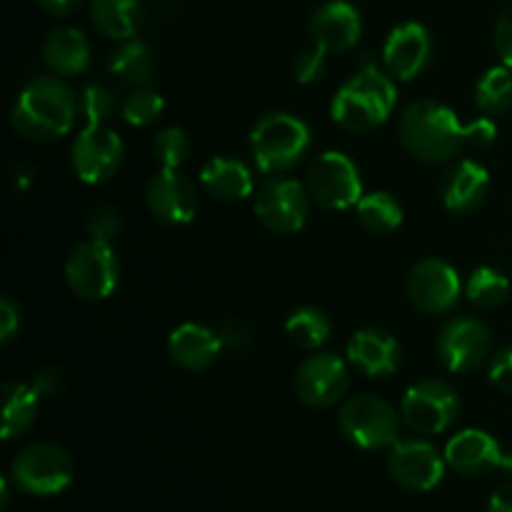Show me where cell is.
<instances>
[{
	"instance_id": "obj_1",
	"label": "cell",
	"mask_w": 512,
	"mask_h": 512,
	"mask_svg": "<svg viewBox=\"0 0 512 512\" xmlns=\"http://www.w3.org/2000/svg\"><path fill=\"white\" fill-rule=\"evenodd\" d=\"M400 143L420 163H448L465 148H488L495 140L490 118L460 123L453 110L435 100H418L400 115Z\"/></svg>"
},
{
	"instance_id": "obj_2",
	"label": "cell",
	"mask_w": 512,
	"mask_h": 512,
	"mask_svg": "<svg viewBox=\"0 0 512 512\" xmlns=\"http://www.w3.org/2000/svg\"><path fill=\"white\" fill-rule=\"evenodd\" d=\"M78 95L60 78L43 75L25 85L10 110V125L28 143H53L73 130Z\"/></svg>"
},
{
	"instance_id": "obj_3",
	"label": "cell",
	"mask_w": 512,
	"mask_h": 512,
	"mask_svg": "<svg viewBox=\"0 0 512 512\" xmlns=\"http://www.w3.org/2000/svg\"><path fill=\"white\" fill-rule=\"evenodd\" d=\"M395 103L398 90L390 75L368 60L348 83L340 85L330 115L348 133H370L393 115Z\"/></svg>"
},
{
	"instance_id": "obj_4",
	"label": "cell",
	"mask_w": 512,
	"mask_h": 512,
	"mask_svg": "<svg viewBox=\"0 0 512 512\" xmlns=\"http://www.w3.org/2000/svg\"><path fill=\"white\" fill-rule=\"evenodd\" d=\"M313 145L310 128L290 113H268L250 133V153L255 168L265 175H278L295 168Z\"/></svg>"
},
{
	"instance_id": "obj_5",
	"label": "cell",
	"mask_w": 512,
	"mask_h": 512,
	"mask_svg": "<svg viewBox=\"0 0 512 512\" xmlns=\"http://www.w3.org/2000/svg\"><path fill=\"white\" fill-rule=\"evenodd\" d=\"M400 415L378 395H353L340 405L338 428L360 450L393 448L400 440Z\"/></svg>"
},
{
	"instance_id": "obj_6",
	"label": "cell",
	"mask_w": 512,
	"mask_h": 512,
	"mask_svg": "<svg viewBox=\"0 0 512 512\" xmlns=\"http://www.w3.org/2000/svg\"><path fill=\"white\" fill-rule=\"evenodd\" d=\"M73 478V458L55 443L25 445L10 465V480L15 488L35 498L63 493Z\"/></svg>"
},
{
	"instance_id": "obj_7",
	"label": "cell",
	"mask_w": 512,
	"mask_h": 512,
	"mask_svg": "<svg viewBox=\"0 0 512 512\" xmlns=\"http://www.w3.org/2000/svg\"><path fill=\"white\" fill-rule=\"evenodd\" d=\"M63 273L70 293L80 300H105L118 288L120 265L113 245L90 238L70 250Z\"/></svg>"
},
{
	"instance_id": "obj_8",
	"label": "cell",
	"mask_w": 512,
	"mask_h": 512,
	"mask_svg": "<svg viewBox=\"0 0 512 512\" xmlns=\"http://www.w3.org/2000/svg\"><path fill=\"white\" fill-rule=\"evenodd\" d=\"M305 188L313 203L325 210L355 208L363 198V178H360L358 165L338 150L320 153L310 163Z\"/></svg>"
},
{
	"instance_id": "obj_9",
	"label": "cell",
	"mask_w": 512,
	"mask_h": 512,
	"mask_svg": "<svg viewBox=\"0 0 512 512\" xmlns=\"http://www.w3.org/2000/svg\"><path fill=\"white\" fill-rule=\"evenodd\" d=\"M460 398L443 380H420L410 385L400 403V418L415 435H440L458 420Z\"/></svg>"
},
{
	"instance_id": "obj_10",
	"label": "cell",
	"mask_w": 512,
	"mask_h": 512,
	"mask_svg": "<svg viewBox=\"0 0 512 512\" xmlns=\"http://www.w3.org/2000/svg\"><path fill=\"white\" fill-rule=\"evenodd\" d=\"M310 200L313 198L300 180L270 178L253 193V210L270 233L290 235L308 223Z\"/></svg>"
},
{
	"instance_id": "obj_11",
	"label": "cell",
	"mask_w": 512,
	"mask_h": 512,
	"mask_svg": "<svg viewBox=\"0 0 512 512\" xmlns=\"http://www.w3.org/2000/svg\"><path fill=\"white\" fill-rule=\"evenodd\" d=\"M408 298L425 315H450L460 305L463 283L458 270L440 258H425L410 268Z\"/></svg>"
},
{
	"instance_id": "obj_12",
	"label": "cell",
	"mask_w": 512,
	"mask_h": 512,
	"mask_svg": "<svg viewBox=\"0 0 512 512\" xmlns=\"http://www.w3.org/2000/svg\"><path fill=\"white\" fill-rule=\"evenodd\" d=\"M493 335L480 318L455 315L438 335V358L450 373H475L490 358Z\"/></svg>"
},
{
	"instance_id": "obj_13",
	"label": "cell",
	"mask_w": 512,
	"mask_h": 512,
	"mask_svg": "<svg viewBox=\"0 0 512 512\" xmlns=\"http://www.w3.org/2000/svg\"><path fill=\"white\" fill-rule=\"evenodd\" d=\"M123 140L105 125H85L70 145V165L78 180L100 185L123 165Z\"/></svg>"
},
{
	"instance_id": "obj_14",
	"label": "cell",
	"mask_w": 512,
	"mask_h": 512,
	"mask_svg": "<svg viewBox=\"0 0 512 512\" xmlns=\"http://www.w3.org/2000/svg\"><path fill=\"white\" fill-rule=\"evenodd\" d=\"M293 385L300 403L308 408H333L348 393V365L335 353L308 355L295 370Z\"/></svg>"
},
{
	"instance_id": "obj_15",
	"label": "cell",
	"mask_w": 512,
	"mask_h": 512,
	"mask_svg": "<svg viewBox=\"0 0 512 512\" xmlns=\"http://www.w3.org/2000/svg\"><path fill=\"white\" fill-rule=\"evenodd\" d=\"M445 455L433 443L420 438H405L390 448L388 473L400 488L413 493H428L443 480Z\"/></svg>"
},
{
	"instance_id": "obj_16",
	"label": "cell",
	"mask_w": 512,
	"mask_h": 512,
	"mask_svg": "<svg viewBox=\"0 0 512 512\" xmlns=\"http://www.w3.org/2000/svg\"><path fill=\"white\" fill-rule=\"evenodd\" d=\"M145 205L155 220L178 228L188 225L198 213V193L195 185L178 170L160 168L145 185Z\"/></svg>"
},
{
	"instance_id": "obj_17",
	"label": "cell",
	"mask_w": 512,
	"mask_h": 512,
	"mask_svg": "<svg viewBox=\"0 0 512 512\" xmlns=\"http://www.w3.org/2000/svg\"><path fill=\"white\" fill-rule=\"evenodd\" d=\"M433 58V38L420 23H403L390 30L383 48V65L395 80H415Z\"/></svg>"
},
{
	"instance_id": "obj_18",
	"label": "cell",
	"mask_w": 512,
	"mask_h": 512,
	"mask_svg": "<svg viewBox=\"0 0 512 512\" xmlns=\"http://www.w3.org/2000/svg\"><path fill=\"white\" fill-rule=\"evenodd\" d=\"M310 40L328 55H343L358 45L363 20L348 0H330L310 18Z\"/></svg>"
},
{
	"instance_id": "obj_19",
	"label": "cell",
	"mask_w": 512,
	"mask_h": 512,
	"mask_svg": "<svg viewBox=\"0 0 512 512\" xmlns=\"http://www.w3.org/2000/svg\"><path fill=\"white\" fill-rule=\"evenodd\" d=\"M503 448L498 445V440L493 438L485 430H460L458 435L450 438V443L445 445V463L460 475H485L490 470L500 468L503 465Z\"/></svg>"
},
{
	"instance_id": "obj_20",
	"label": "cell",
	"mask_w": 512,
	"mask_h": 512,
	"mask_svg": "<svg viewBox=\"0 0 512 512\" xmlns=\"http://www.w3.org/2000/svg\"><path fill=\"white\" fill-rule=\"evenodd\" d=\"M348 360L368 378H388L400 368L403 350L390 333L378 328H363L350 338Z\"/></svg>"
},
{
	"instance_id": "obj_21",
	"label": "cell",
	"mask_w": 512,
	"mask_h": 512,
	"mask_svg": "<svg viewBox=\"0 0 512 512\" xmlns=\"http://www.w3.org/2000/svg\"><path fill=\"white\" fill-rule=\"evenodd\" d=\"M490 190V175L475 160H460L453 168L445 173L443 185H440V195L450 213L468 215L475 213L480 205L485 203Z\"/></svg>"
},
{
	"instance_id": "obj_22",
	"label": "cell",
	"mask_w": 512,
	"mask_h": 512,
	"mask_svg": "<svg viewBox=\"0 0 512 512\" xmlns=\"http://www.w3.org/2000/svg\"><path fill=\"white\" fill-rule=\"evenodd\" d=\"M220 350H223V335L200 323H183L168 338L170 360L190 373L210 368L218 360Z\"/></svg>"
},
{
	"instance_id": "obj_23",
	"label": "cell",
	"mask_w": 512,
	"mask_h": 512,
	"mask_svg": "<svg viewBox=\"0 0 512 512\" xmlns=\"http://www.w3.org/2000/svg\"><path fill=\"white\" fill-rule=\"evenodd\" d=\"M40 55L48 70L55 75H80L90 68V43L85 33L75 28H55L45 35L43 45H40Z\"/></svg>"
},
{
	"instance_id": "obj_24",
	"label": "cell",
	"mask_w": 512,
	"mask_h": 512,
	"mask_svg": "<svg viewBox=\"0 0 512 512\" xmlns=\"http://www.w3.org/2000/svg\"><path fill=\"white\" fill-rule=\"evenodd\" d=\"M200 185L205 193L223 203H235L253 195V175L248 165L235 158H213L200 173Z\"/></svg>"
},
{
	"instance_id": "obj_25",
	"label": "cell",
	"mask_w": 512,
	"mask_h": 512,
	"mask_svg": "<svg viewBox=\"0 0 512 512\" xmlns=\"http://www.w3.org/2000/svg\"><path fill=\"white\" fill-rule=\"evenodd\" d=\"M93 25L110 40H133L143 23L140 0H90Z\"/></svg>"
},
{
	"instance_id": "obj_26",
	"label": "cell",
	"mask_w": 512,
	"mask_h": 512,
	"mask_svg": "<svg viewBox=\"0 0 512 512\" xmlns=\"http://www.w3.org/2000/svg\"><path fill=\"white\" fill-rule=\"evenodd\" d=\"M3 440H15L28 433L38 420L40 398L33 385L5 383L3 390Z\"/></svg>"
},
{
	"instance_id": "obj_27",
	"label": "cell",
	"mask_w": 512,
	"mask_h": 512,
	"mask_svg": "<svg viewBox=\"0 0 512 512\" xmlns=\"http://www.w3.org/2000/svg\"><path fill=\"white\" fill-rule=\"evenodd\" d=\"M110 75L120 80L125 85H133V88H145V85L153 80L155 73V58L153 50L148 48L140 40H125L113 55H110L108 63Z\"/></svg>"
},
{
	"instance_id": "obj_28",
	"label": "cell",
	"mask_w": 512,
	"mask_h": 512,
	"mask_svg": "<svg viewBox=\"0 0 512 512\" xmlns=\"http://www.w3.org/2000/svg\"><path fill=\"white\" fill-rule=\"evenodd\" d=\"M355 213H358L360 225L373 235H388L403 223V205L385 190L363 195L355 205Z\"/></svg>"
},
{
	"instance_id": "obj_29",
	"label": "cell",
	"mask_w": 512,
	"mask_h": 512,
	"mask_svg": "<svg viewBox=\"0 0 512 512\" xmlns=\"http://www.w3.org/2000/svg\"><path fill=\"white\" fill-rule=\"evenodd\" d=\"M330 333H333V325L328 315L318 308L295 310L285 323V335L290 343L303 350H320L330 340Z\"/></svg>"
},
{
	"instance_id": "obj_30",
	"label": "cell",
	"mask_w": 512,
	"mask_h": 512,
	"mask_svg": "<svg viewBox=\"0 0 512 512\" xmlns=\"http://www.w3.org/2000/svg\"><path fill=\"white\" fill-rule=\"evenodd\" d=\"M475 103L485 115H505L512 108V70L495 65L475 85Z\"/></svg>"
},
{
	"instance_id": "obj_31",
	"label": "cell",
	"mask_w": 512,
	"mask_h": 512,
	"mask_svg": "<svg viewBox=\"0 0 512 512\" xmlns=\"http://www.w3.org/2000/svg\"><path fill=\"white\" fill-rule=\"evenodd\" d=\"M465 295L470 298V303H475L483 310L500 308L510 295V280L500 270L483 265V268L473 270V275L468 278Z\"/></svg>"
},
{
	"instance_id": "obj_32",
	"label": "cell",
	"mask_w": 512,
	"mask_h": 512,
	"mask_svg": "<svg viewBox=\"0 0 512 512\" xmlns=\"http://www.w3.org/2000/svg\"><path fill=\"white\" fill-rule=\"evenodd\" d=\"M165 100L163 95L155 93L150 88H135L133 93L125 95V100L120 103V115L128 125L133 128H145V125H153L155 120L163 115Z\"/></svg>"
},
{
	"instance_id": "obj_33",
	"label": "cell",
	"mask_w": 512,
	"mask_h": 512,
	"mask_svg": "<svg viewBox=\"0 0 512 512\" xmlns=\"http://www.w3.org/2000/svg\"><path fill=\"white\" fill-rule=\"evenodd\" d=\"M118 108L113 88L105 83H90L78 95V115H83L85 125H103Z\"/></svg>"
},
{
	"instance_id": "obj_34",
	"label": "cell",
	"mask_w": 512,
	"mask_h": 512,
	"mask_svg": "<svg viewBox=\"0 0 512 512\" xmlns=\"http://www.w3.org/2000/svg\"><path fill=\"white\" fill-rule=\"evenodd\" d=\"M188 155L190 140L180 128H163L153 138V158L163 170H178Z\"/></svg>"
},
{
	"instance_id": "obj_35",
	"label": "cell",
	"mask_w": 512,
	"mask_h": 512,
	"mask_svg": "<svg viewBox=\"0 0 512 512\" xmlns=\"http://www.w3.org/2000/svg\"><path fill=\"white\" fill-rule=\"evenodd\" d=\"M85 225H88L90 238L103 240V243H113V238L120 233V228H123V218H120V213L113 205H98V208L90 210Z\"/></svg>"
},
{
	"instance_id": "obj_36",
	"label": "cell",
	"mask_w": 512,
	"mask_h": 512,
	"mask_svg": "<svg viewBox=\"0 0 512 512\" xmlns=\"http://www.w3.org/2000/svg\"><path fill=\"white\" fill-rule=\"evenodd\" d=\"M325 58H328V53L320 50L318 45H313L310 50L300 53L298 58H295V80L303 85L318 83L325 75Z\"/></svg>"
},
{
	"instance_id": "obj_37",
	"label": "cell",
	"mask_w": 512,
	"mask_h": 512,
	"mask_svg": "<svg viewBox=\"0 0 512 512\" xmlns=\"http://www.w3.org/2000/svg\"><path fill=\"white\" fill-rule=\"evenodd\" d=\"M23 325V315H20V305L15 303L10 295H3L0 300V343L10 345L20 333Z\"/></svg>"
},
{
	"instance_id": "obj_38",
	"label": "cell",
	"mask_w": 512,
	"mask_h": 512,
	"mask_svg": "<svg viewBox=\"0 0 512 512\" xmlns=\"http://www.w3.org/2000/svg\"><path fill=\"white\" fill-rule=\"evenodd\" d=\"M493 40L503 65H508L512 70V3L505 5L503 13H500L498 20H495Z\"/></svg>"
},
{
	"instance_id": "obj_39",
	"label": "cell",
	"mask_w": 512,
	"mask_h": 512,
	"mask_svg": "<svg viewBox=\"0 0 512 512\" xmlns=\"http://www.w3.org/2000/svg\"><path fill=\"white\" fill-rule=\"evenodd\" d=\"M490 380H493L495 388L512 395V345L510 348L498 350L490 358Z\"/></svg>"
},
{
	"instance_id": "obj_40",
	"label": "cell",
	"mask_w": 512,
	"mask_h": 512,
	"mask_svg": "<svg viewBox=\"0 0 512 512\" xmlns=\"http://www.w3.org/2000/svg\"><path fill=\"white\" fill-rule=\"evenodd\" d=\"M33 390L38 393V398H55V395L63 393L65 388V378H63V370L58 368H43L33 375Z\"/></svg>"
},
{
	"instance_id": "obj_41",
	"label": "cell",
	"mask_w": 512,
	"mask_h": 512,
	"mask_svg": "<svg viewBox=\"0 0 512 512\" xmlns=\"http://www.w3.org/2000/svg\"><path fill=\"white\" fill-rule=\"evenodd\" d=\"M40 5V10H45L53 18H68L75 10H80L83 0H35Z\"/></svg>"
},
{
	"instance_id": "obj_42",
	"label": "cell",
	"mask_w": 512,
	"mask_h": 512,
	"mask_svg": "<svg viewBox=\"0 0 512 512\" xmlns=\"http://www.w3.org/2000/svg\"><path fill=\"white\" fill-rule=\"evenodd\" d=\"M488 512H512V485L495 490L488 503Z\"/></svg>"
},
{
	"instance_id": "obj_43",
	"label": "cell",
	"mask_w": 512,
	"mask_h": 512,
	"mask_svg": "<svg viewBox=\"0 0 512 512\" xmlns=\"http://www.w3.org/2000/svg\"><path fill=\"white\" fill-rule=\"evenodd\" d=\"M30 180H33V170L30 168H25V165H15V170H13V183H15V190H20V193H23L25 188H28V183Z\"/></svg>"
},
{
	"instance_id": "obj_44",
	"label": "cell",
	"mask_w": 512,
	"mask_h": 512,
	"mask_svg": "<svg viewBox=\"0 0 512 512\" xmlns=\"http://www.w3.org/2000/svg\"><path fill=\"white\" fill-rule=\"evenodd\" d=\"M500 468H503L508 475H512V453L503 455V465H500Z\"/></svg>"
}]
</instances>
